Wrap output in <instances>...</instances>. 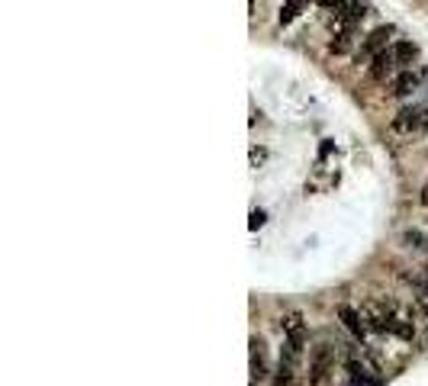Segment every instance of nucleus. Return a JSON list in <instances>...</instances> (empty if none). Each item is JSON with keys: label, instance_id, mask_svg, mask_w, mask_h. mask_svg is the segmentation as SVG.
<instances>
[{"label": "nucleus", "instance_id": "1", "mask_svg": "<svg viewBox=\"0 0 428 386\" xmlns=\"http://www.w3.org/2000/svg\"><path fill=\"white\" fill-rule=\"evenodd\" d=\"M390 129L396 135H419L428 129V106H402L390 120Z\"/></svg>", "mask_w": 428, "mask_h": 386}, {"label": "nucleus", "instance_id": "2", "mask_svg": "<svg viewBox=\"0 0 428 386\" xmlns=\"http://www.w3.org/2000/svg\"><path fill=\"white\" fill-rule=\"evenodd\" d=\"M400 62L393 58V52L386 49V52H380L377 58H371V68H367V77H371L373 84H386V81H393L396 74H400Z\"/></svg>", "mask_w": 428, "mask_h": 386}, {"label": "nucleus", "instance_id": "3", "mask_svg": "<svg viewBox=\"0 0 428 386\" xmlns=\"http://www.w3.org/2000/svg\"><path fill=\"white\" fill-rule=\"evenodd\" d=\"M428 77V68H422V64H412V68L400 71V74L393 77V97H409V93H415L422 87V81Z\"/></svg>", "mask_w": 428, "mask_h": 386}, {"label": "nucleus", "instance_id": "4", "mask_svg": "<svg viewBox=\"0 0 428 386\" xmlns=\"http://www.w3.org/2000/svg\"><path fill=\"white\" fill-rule=\"evenodd\" d=\"M329 13H338L344 16L348 23H361L367 13H371V7H367V0H319Z\"/></svg>", "mask_w": 428, "mask_h": 386}, {"label": "nucleus", "instance_id": "5", "mask_svg": "<svg viewBox=\"0 0 428 386\" xmlns=\"http://www.w3.org/2000/svg\"><path fill=\"white\" fill-rule=\"evenodd\" d=\"M393 33L396 29L393 26H380V29H373L371 35H367L364 42H361V52H358V58H377L380 52H386L390 49V39H393Z\"/></svg>", "mask_w": 428, "mask_h": 386}, {"label": "nucleus", "instance_id": "6", "mask_svg": "<svg viewBox=\"0 0 428 386\" xmlns=\"http://www.w3.org/2000/svg\"><path fill=\"white\" fill-rule=\"evenodd\" d=\"M338 319L348 325V331H351L354 338H361V341L371 338L373 329H371V322L364 319V312H358V309H351V306H338Z\"/></svg>", "mask_w": 428, "mask_h": 386}, {"label": "nucleus", "instance_id": "7", "mask_svg": "<svg viewBox=\"0 0 428 386\" xmlns=\"http://www.w3.org/2000/svg\"><path fill=\"white\" fill-rule=\"evenodd\" d=\"M281 329H283V335L290 338V341H303L306 344V322H303V316L300 312H283V319H281Z\"/></svg>", "mask_w": 428, "mask_h": 386}, {"label": "nucleus", "instance_id": "8", "mask_svg": "<svg viewBox=\"0 0 428 386\" xmlns=\"http://www.w3.org/2000/svg\"><path fill=\"white\" fill-rule=\"evenodd\" d=\"M267 377V358H264V341L261 338H252V380L258 383V380Z\"/></svg>", "mask_w": 428, "mask_h": 386}, {"label": "nucleus", "instance_id": "9", "mask_svg": "<svg viewBox=\"0 0 428 386\" xmlns=\"http://www.w3.org/2000/svg\"><path fill=\"white\" fill-rule=\"evenodd\" d=\"M390 52H393V58L400 62L402 71L412 68V62L419 58V45H415V42H393V45H390Z\"/></svg>", "mask_w": 428, "mask_h": 386}, {"label": "nucleus", "instance_id": "10", "mask_svg": "<svg viewBox=\"0 0 428 386\" xmlns=\"http://www.w3.org/2000/svg\"><path fill=\"white\" fill-rule=\"evenodd\" d=\"M300 10H303V0H287V4L281 7V16H277V23H281V26H290V23L300 16Z\"/></svg>", "mask_w": 428, "mask_h": 386}, {"label": "nucleus", "instance_id": "11", "mask_svg": "<svg viewBox=\"0 0 428 386\" xmlns=\"http://www.w3.org/2000/svg\"><path fill=\"white\" fill-rule=\"evenodd\" d=\"M329 52L332 55H348V52H351V35H332Z\"/></svg>", "mask_w": 428, "mask_h": 386}, {"label": "nucleus", "instance_id": "12", "mask_svg": "<svg viewBox=\"0 0 428 386\" xmlns=\"http://www.w3.org/2000/svg\"><path fill=\"white\" fill-rule=\"evenodd\" d=\"M402 242H406L409 248H425L428 245V239L422 235V232H406V235H402Z\"/></svg>", "mask_w": 428, "mask_h": 386}, {"label": "nucleus", "instance_id": "13", "mask_svg": "<svg viewBox=\"0 0 428 386\" xmlns=\"http://www.w3.org/2000/svg\"><path fill=\"white\" fill-rule=\"evenodd\" d=\"M267 222V216H264V210H252V219H248V229L252 232H258L261 225Z\"/></svg>", "mask_w": 428, "mask_h": 386}, {"label": "nucleus", "instance_id": "14", "mask_svg": "<svg viewBox=\"0 0 428 386\" xmlns=\"http://www.w3.org/2000/svg\"><path fill=\"white\" fill-rule=\"evenodd\" d=\"M264 158H267V152H264V148H252V164H254V168H258V164L264 161Z\"/></svg>", "mask_w": 428, "mask_h": 386}, {"label": "nucleus", "instance_id": "15", "mask_svg": "<svg viewBox=\"0 0 428 386\" xmlns=\"http://www.w3.org/2000/svg\"><path fill=\"white\" fill-rule=\"evenodd\" d=\"M422 203H428V190H425V193H422Z\"/></svg>", "mask_w": 428, "mask_h": 386}]
</instances>
